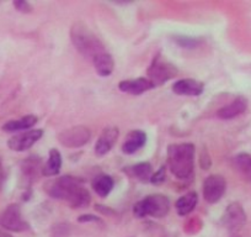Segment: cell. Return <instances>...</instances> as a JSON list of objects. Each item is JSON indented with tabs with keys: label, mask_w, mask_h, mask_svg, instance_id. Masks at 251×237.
I'll return each mask as SVG.
<instances>
[{
	"label": "cell",
	"mask_w": 251,
	"mask_h": 237,
	"mask_svg": "<svg viewBox=\"0 0 251 237\" xmlns=\"http://www.w3.org/2000/svg\"><path fill=\"white\" fill-rule=\"evenodd\" d=\"M226 189V180L223 176L212 174L207 177L203 183V198L209 204H216L224 195Z\"/></svg>",
	"instance_id": "cell-7"
},
{
	"label": "cell",
	"mask_w": 251,
	"mask_h": 237,
	"mask_svg": "<svg viewBox=\"0 0 251 237\" xmlns=\"http://www.w3.org/2000/svg\"><path fill=\"white\" fill-rule=\"evenodd\" d=\"M79 222H89V221H94V222H98L100 221V219L96 216H94V215H83V216H80L78 219Z\"/></svg>",
	"instance_id": "cell-28"
},
{
	"label": "cell",
	"mask_w": 251,
	"mask_h": 237,
	"mask_svg": "<svg viewBox=\"0 0 251 237\" xmlns=\"http://www.w3.org/2000/svg\"><path fill=\"white\" fill-rule=\"evenodd\" d=\"M55 234L53 237H68V226L67 225H58L54 229Z\"/></svg>",
	"instance_id": "cell-27"
},
{
	"label": "cell",
	"mask_w": 251,
	"mask_h": 237,
	"mask_svg": "<svg viewBox=\"0 0 251 237\" xmlns=\"http://www.w3.org/2000/svg\"><path fill=\"white\" fill-rule=\"evenodd\" d=\"M95 209L99 210V211H101V212H102V214H107V215H112L113 214L112 210L107 209V207H106V209H102V205H96Z\"/></svg>",
	"instance_id": "cell-29"
},
{
	"label": "cell",
	"mask_w": 251,
	"mask_h": 237,
	"mask_svg": "<svg viewBox=\"0 0 251 237\" xmlns=\"http://www.w3.org/2000/svg\"><path fill=\"white\" fill-rule=\"evenodd\" d=\"M62 167V154L57 148H52L50 151L47 163L42 168V174L45 177H54L59 173Z\"/></svg>",
	"instance_id": "cell-19"
},
{
	"label": "cell",
	"mask_w": 251,
	"mask_h": 237,
	"mask_svg": "<svg viewBox=\"0 0 251 237\" xmlns=\"http://www.w3.org/2000/svg\"><path fill=\"white\" fill-rule=\"evenodd\" d=\"M14 6L18 11L24 14H27L32 11V6H31L30 3L27 1H24V0H18V1H14Z\"/></svg>",
	"instance_id": "cell-25"
},
{
	"label": "cell",
	"mask_w": 251,
	"mask_h": 237,
	"mask_svg": "<svg viewBox=\"0 0 251 237\" xmlns=\"http://www.w3.org/2000/svg\"><path fill=\"white\" fill-rule=\"evenodd\" d=\"M1 177H3V169H1V159H0V180H1Z\"/></svg>",
	"instance_id": "cell-31"
},
{
	"label": "cell",
	"mask_w": 251,
	"mask_h": 237,
	"mask_svg": "<svg viewBox=\"0 0 251 237\" xmlns=\"http://www.w3.org/2000/svg\"><path fill=\"white\" fill-rule=\"evenodd\" d=\"M1 226L14 232H21L28 229V224L23 219L21 209L18 204H11L6 207L1 216Z\"/></svg>",
	"instance_id": "cell-8"
},
{
	"label": "cell",
	"mask_w": 251,
	"mask_h": 237,
	"mask_svg": "<svg viewBox=\"0 0 251 237\" xmlns=\"http://www.w3.org/2000/svg\"><path fill=\"white\" fill-rule=\"evenodd\" d=\"M147 142L146 132L141 130H136L127 135V139L125 140L122 145V152L126 154H133L142 148Z\"/></svg>",
	"instance_id": "cell-15"
},
{
	"label": "cell",
	"mask_w": 251,
	"mask_h": 237,
	"mask_svg": "<svg viewBox=\"0 0 251 237\" xmlns=\"http://www.w3.org/2000/svg\"><path fill=\"white\" fill-rule=\"evenodd\" d=\"M175 41L180 46H182V47H187V48L195 47V46L197 45V40H196V38L183 37V36H181V37H176Z\"/></svg>",
	"instance_id": "cell-26"
},
{
	"label": "cell",
	"mask_w": 251,
	"mask_h": 237,
	"mask_svg": "<svg viewBox=\"0 0 251 237\" xmlns=\"http://www.w3.org/2000/svg\"><path fill=\"white\" fill-rule=\"evenodd\" d=\"M170 210V200L168 197L161 194L148 195L143 200L137 203L133 207V214L142 219L146 216L163 217Z\"/></svg>",
	"instance_id": "cell-4"
},
{
	"label": "cell",
	"mask_w": 251,
	"mask_h": 237,
	"mask_svg": "<svg viewBox=\"0 0 251 237\" xmlns=\"http://www.w3.org/2000/svg\"><path fill=\"white\" fill-rule=\"evenodd\" d=\"M42 135L43 131L40 129L28 130V131L11 137L8 141V146L9 148L16 152L26 151V149H28L30 147H32L33 145L42 137Z\"/></svg>",
	"instance_id": "cell-9"
},
{
	"label": "cell",
	"mask_w": 251,
	"mask_h": 237,
	"mask_svg": "<svg viewBox=\"0 0 251 237\" xmlns=\"http://www.w3.org/2000/svg\"><path fill=\"white\" fill-rule=\"evenodd\" d=\"M165 179H166V168L163 166V167H160V169H159L158 172L153 173L151 183L154 185H160L165 182Z\"/></svg>",
	"instance_id": "cell-24"
},
{
	"label": "cell",
	"mask_w": 251,
	"mask_h": 237,
	"mask_svg": "<svg viewBox=\"0 0 251 237\" xmlns=\"http://www.w3.org/2000/svg\"><path fill=\"white\" fill-rule=\"evenodd\" d=\"M0 237H13V236L9 234H5V232H0Z\"/></svg>",
	"instance_id": "cell-30"
},
{
	"label": "cell",
	"mask_w": 251,
	"mask_h": 237,
	"mask_svg": "<svg viewBox=\"0 0 251 237\" xmlns=\"http://www.w3.org/2000/svg\"><path fill=\"white\" fill-rule=\"evenodd\" d=\"M203 83L192 78L180 79L175 82L173 86V91L177 95H187V96H197L203 93Z\"/></svg>",
	"instance_id": "cell-12"
},
{
	"label": "cell",
	"mask_w": 251,
	"mask_h": 237,
	"mask_svg": "<svg viewBox=\"0 0 251 237\" xmlns=\"http://www.w3.org/2000/svg\"><path fill=\"white\" fill-rule=\"evenodd\" d=\"M91 139L90 130L86 126H78L69 127V129L63 130L58 134V141L60 145L68 148H79L83 147L84 145L88 144Z\"/></svg>",
	"instance_id": "cell-6"
},
{
	"label": "cell",
	"mask_w": 251,
	"mask_h": 237,
	"mask_svg": "<svg viewBox=\"0 0 251 237\" xmlns=\"http://www.w3.org/2000/svg\"><path fill=\"white\" fill-rule=\"evenodd\" d=\"M46 187V192L54 199L64 200L73 209L88 207L91 202L90 193L84 188L83 182L75 177L63 176L54 180H50Z\"/></svg>",
	"instance_id": "cell-1"
},
{
	"label": "cell",
	"mask_w": 251,
	"mask_h": 237,
	"mask_svg": "<svg viewBox=\"0 0 251 237\" xmlns=\"http://www.w3.org/2000/svg\"><path fill=\"white\" fill-rule=\"evenodd\" d=\"M248 109V100L244 96H238L234 101H231L230 104H228L226 106H223L222 109H219L217 116L223 120H230V118H236V116L244 114Z\"/></svg>",
	"instance_id": "cell-14"
},
{
	"label": "cell",
	"mask_w": 251,
	"mask_h": 237,
	"mask_svg": "<svg viewBox=\"0 0 251 237\" xmlns=\"http://www.w3.org/2000/svg\"><path fill=\"white\" fill-rule=\"evenodd\" d=\"M113 184H115V182H113L112 177L102 174V176L96 177L95 179H94L93 188L99 197L106 198L110 194L111 190H112Z\"/></svg>",
	"instance_id": "cell-20"
},
{
	"label": "cell",
	"mask_w": 251,
	"mask_h": 237,
	"mask_svg": "<svg viewBox=\"0 0 251 237\" xmlns=\"http://www.w3.org/2000/svg\"><path fill=\"white\" fill-rule=\"evenodd\" d=\"M234 164H235L236 169L240 172L241 176L245 177L246 179L251 180V154L239 153L234 158Z\"/></svg>",
	"instance_id": "cell-23"
},
{
	"label": "cell",
	"mask_w": 251,
	"mask_h": 237,
	"mask_svg": "<svg viewBox=\"0 0 251 237\" xmlns=\"http://www.w3.org/2000/svg\"><path fill=\"white\" fill-rule=\"evenodd\" d=\"M71 38L76 51L89 59H94L96 56L106 52L101 41L83 21H78L72 26Z\"/></svg>",
	"instance_id": "cell-3"
},
{
	"label": "cell",
	"mask_w": 251,
	"mask_h": 237,
	"mask_svg": "<svg viewBox=\"0 0 251 237\" xmlns=\"http://www.w3.org/2000/svg\"><path fill=\"white\" fill-rule=\"evenodd\" d=\"M168 163L171 173L181 180L191 179L195 168V146L192 144H173L168 148Z\"/></svg>",
	"instance_id": "cell-2"
},
{
	"label": "cell",
	"mask_w": 251,
	"mask_h": 237,
	"mask_svg": "<svg viewBox=\"0 0 251 237\" xmlns=\"http://www.w3.org/2000/svg\"><path fill=\"white\" fill-rule=\"evenodd\" d=\"M38 121V118L35 115H26L24 118H18V120H11V121L6 122L3 126V130L5 132H16L23 131V130L31 129L35 126Z\"/></svg>",
	"instance_id": "cell-17"
},
{
	"label": "cell",
	"mask_w": 251,
	"mask_h": 237,
	"mask_svg": "<svg viewBox=\"0 0 251 237\" xmlns=\"http://www.w3.org/2000/svg\"><path fill=\"white\" fill-rule=\"evenodd\" d=\"M41 168V159L30 157L21 164V171H23L24 177L26 179L32 180L38 176V169Z\"/></svg>",
	"instance_id": "cell-22"
},
{
	"label": "cell",
	"mask_w": 251,
	"mask_h": 237,
	"mask_svg": "<svg viewBox=\"0 0 251 237\" xmlns=\"http://www.w3.org/2000/svg\"><path fill=\"white\" fill-rule=\"evenodd\" d=\"M177 74L176 67L173 66L161 55H156L148 69V79L154 87H159Z\"/></svg>",
	"instance_id": "cell-5"
},
{
	"label": "cell",
	"mask_w": 251,
	"mask_h": 237,
	"mask_svg": "<svg viewBox=\"0 0 251 237\" xmlns=\"http://www.w3.org/2000/svg\"><path fill=\"white\" fill-rule=\"evenodd\" d=\"M197 202H199V197H197L196 192H190L187 194L182 195L180 199L176 202V211L180 216H186L191 211H194V209L196 207Z\"/></svg>",
	"instance_id": "cell-18"
},
{
	"label": "cell",
	"mask_w": 251,
	"mask_h": 237,
	"mask_svg": "<svg viewBox=\"0 0 251 237\" xmlns=\"http://www.w3.org/2000/svg\"><path fill=\"white\" fill-rule=\"evenodd\" d=\"M246 221V214L239 203H231L228 205L223 215V222L229 231H236L241 229Z\"/></svg>",
	"instance_id": "cell-10"
},
{
	"label": "cell",
	"mask_w": 251,
	"mask_h": 237,
	"mask_svg": "<svg viewBox=\"0 0 251 237\" xmlns=\"http://www.w3.org/2000/svg\"><path fill=\"white\" fill-rule=\"evenodd\" d=\"M129 172H131L132 177H136L137 179L143 183L151 182V176H153L151 164L148 163V162H142V163L131 167V171Z\"/></svg>",
	"instance_id": "cell-21"
},
{
	"label": "cell",
	"mask_w": 251,
	"mask_h": 237,
	"mask_svg": "<svg viewBox=\"0 0 251 237\" xmlns=\"http://www.w3.org/2000/svg\"><path fill=\"white\" fill-rule=\"evenodd\" d=\"M118 88L121 91L127 94H131V95H141V94L146 93V91L151 90L154 88V86L151 84V82L148 78H141L137 79H128V81H122L118 84Z\"/></svg>",
	"instance_id": "cell-13"
},
{
	"label": "cell",
	"mask_w": 251,
	"mask_h": 237,
	"mask_svg": "<svg viewBox=\"0 0 251 237\" xmlns=\"http://www.w3.org/2000/svg\"><path fill=\"white\" fill-rule=\"evenodd\" d=\"M118 131L117 127H106L102 132H101L100 137H99L98 142L95 145V153L98 156H105L108 152L112 149V147L115 146L116 141L118 139Z\"/></svg>",
	"instance_id": "cell-11"
},
{
	"label": "cell",
	"mask_w": 251,
	"mask_h": 237,
	"mask_svg": "<svg viewBox=\"0 0 251 237\" xmlns=\"http://www.w3.org/2000/svg\"><path fill=\"white\" fill-rule=\"evenodd\" d=\"M93 62L96 73L101 77H108L113 72V68H115V62H113L112 56L107 52L96 56Z\"/></svg>",
	"instance_id": "cell-16"
}]
</instances>
